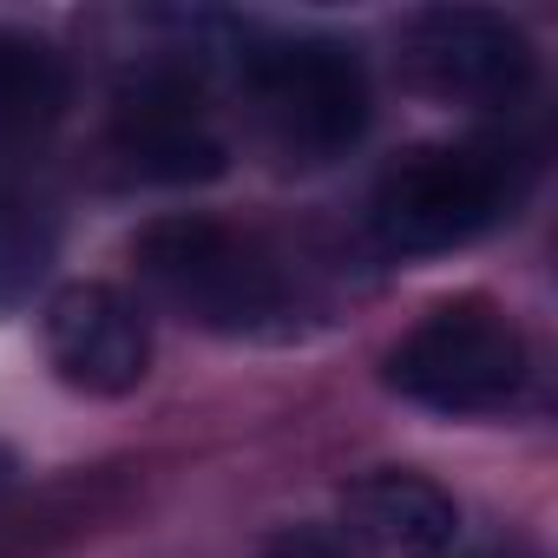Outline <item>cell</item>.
Segmentation results:
<instances>
[{
    "label": "cell",
    "mask_w": 558,
    "mask_h": 558,
    "mask_svg": "<svg viewBox=\"0 0 558 558\" xmlns=\"http://www.w3.org/2000/svg\"><path fill=\"white\" fill-rule=\"evenodd\" d=\"M119 151L138 178H158V184H204V178L223 171V138L171 86H145L138 99H125Z\"/></svg>",
    "instance_id": "ba28073f"
},
{
    "label": "cell",
    "mask_w": 558,
    "mask_h": 558,
    "mask_svg": "<svg viewBox=\"0 0 558 558\" xmlns=\"http://www.w3.org/2000/svg\"><path fill=\"white\" fill-rule=\"evenodd\" d=\"M349 532L381 558H447L460 538V506L421 473H368L342 499Z\"/></svg>",
    "instance_id": "52a82bcc"
},
{
    "label": "cell",
    "mask_w": 558,
    "mask_h": 558,
    "mask_svg": "<svg viewBox=\"0 0 558 558\" xmlns=\"http://www.w3.org/2000/svg\"><path fill=\"white\" fill-rule=\"evenodd\" d=\"M256 132L290 165H329L368 132V73L342 40H269L243 53Z\"/></svg>",
    "instance_id": "7a4b0ae2"
},
{
    "label": "cell",
    "mask_w": 558,
    "mask_h": 558,
    "mask_svg": "<svg viewBox=\"0 0 558 558\" xmlns=\"http://www.w3.org/2000/svg\"><path fill=\"white\" fill-rule=\"evenodd\" d=\"M47 355L80 395H132L151 368V329L132 296L106 283H73L47 303Z\"/></svg>",
    "instance_id": "8992f818"
},
{
    "label": "cell",
    "mask_w": 558,
    "mask_h": 558,
    "mask_svg": "<svg viewBox=\"0 0 558 558\" xmlns=\"http://www.w3.org/2000/svg\"><path fill=\"white\" fill-rule=\"evenodd\" d=\"M14 480H21V460H14L8 447H0V499H8V493H14Z\"/></svg>",
    "instance_id": "8fae6325"
},
{
    "label": "cell",
    "mask_w": 558,
    "mask_h": 558,
    "mask_svg": "<svg viewBox=\"0 0 558 558\" xmlns=\"http://www.w3.org/2000/svg\"><path fill=\"white\" fill-rule=\"evenodd\" d=\"M388 388L434 414H499L525 388V336L493 303H447L388 355Z\"/></svg>",
    "instance_id": "277c9868"
},
{
    "label": "cell",
    "mask_w": 558,
    "mask_h": 558,
    "mask_svg": "<svg viewBox=\"0 0 558 558\" xmlns=\"http://www.w3.org/2000/svg\"><path fill=\"white\" fill-rule=\"evenodd\" d=\"M408 73L453 106H512L532 86V40L486 8H427L408 27Z\"/></svg>",
    "instance_id": "5b68a950"
},
{
    "label": "cell",
    "mask_w": 558,
    "mask_h": 558,
    "mask_svg": "<svg viewBox=\"0 0 558 558\" xmlns=\"http://www.w3.org/2000/svg\"><path fill=\"white\" fill-rule=\"evenodd\" d=\"M263 558H355V551L329 525H283V532L263 545Z\"/></svg>",
    "instance_id": "30bf717a"
},
{
    "label": "cell",
    "mask_w": 558,
    "mask_h": 558,
    "mask_svg": "<svg viewBox=\"0 0 558 558\" xmlns=\"http://www.w3.org/2000/svg\"><path fill=\"white\" fill-rule=\"evenodd\" d=\"M519 197V158L486 138L460 145H414L375 184V236L401 256L453 250L480 236Z\"/></svg>",
    "instance_id": "3957f363"
},
{
    "label": "cell",
    "mask_w": 558,
    "mask_h": 558,
    "mask_svg": "<svg viewBox=\"0 0 558 558\" xmlns=\"http://www.w3.org/2000/svg\"><path fill=\"white\" fill-rule=\"evenodd\" d=\"M145 283L217 336H276L296 323L290 276L256 236L210 217H158L132 243Z\"/></svg>",
    "instance_id": "6da1fadb"
},
{
    "label": "cell",
    "mask_w": 558,
    "mask_h": 558,
    "mask_svg": "<svg viewBox=\"0 0 558 558\" xmlns=\"http://www.w3.org/2000/svg\"><path fill=\"white\" fill-rule=\"evenodd\" d=\"M60 106H66V60L34 34L0 27V132L47 125Z\"/></svg>",
    "instance_id": "9c48e42d"
}]
</instances>
